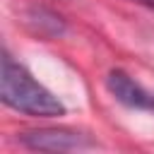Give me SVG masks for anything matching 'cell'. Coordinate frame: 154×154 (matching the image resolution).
Returning a JSON list of instances; mask_svg holds the SVG:
<instances>
[{
	"instance_id": "cell-1",
	"label": "cell",
	"mask_w": 154,
	"mask_h": 154,
	"mask_svg": "<svg viewBox=\"0 0 154 154\" xmlns=\"http://www.w3.org/2000/svg\"><path fill=\"white\" fill-rule=\"evenodd\" d=\"M0 99L7 108L24 113V116H31V118L65 116V103L48 87H43L22 63H17L7 51L2 53Z\"/></svg>"
},
{
	"instance_id": "cell-2",
	"label": "cell",
	"mask_w": 154,
	"mask_h": 154,
	"mask_svg": "<svg viewBox=\"0 0 154 154\" xmlns=\"http://www.w3.org/2000/svg\"><path fill=\"white\" fill-rule=\"evenodd\" d=\"M19 142L34 152H82L94 149L96 142L75 128H38L19 135Z\"/></svg>"
},
{
	"instance_id": "cell-3",
	"label": "cell",
	"mask_w": 154,
	"mask_h": 154,
	"mask_svg": "<svg viewBox=\"0 0 154 154\" xmlns=\"http://www.w3.org/2000/svg\"><path fill=\"white\" fill-rule=\"evenodd\" d=\"M106 89L108 94L125 108L130 111H144V113H154V94L149 89H144L132 75H128L125 70H111L106 75Z\"/></svg>"
},
{
	"instance_id": "cell-4",
	"label": "cell",
	"mask_w": 154,
	"mask_h": 154,
	"mask_svg": "<svg viewBox=\"0 0 154 154\" xmlns=\"http://www.w3.org/2000/svg\"><path fill=\"white\" fill-rule=\"evenodd\" d=\"M26 22L38 36H46V38H58V36L65 34L63 17L51 12V10H46V7H31L29 14H26Z\"/></svg>"
},
{
	"instance_id": "cell-5",
	"label": "cell",
	"mask_w": 154,
	"mask_h": 154,
	"mask_svg": "<svg viewBox=\"0 0 154 154\" xmlns=\"http://www.w3.org/2000/svg\"><path fill=\"white\" fill-rule=\"evenodd\" d=\"M132 2H137V5H142V7H147V10L154 12V0H132Z\"/></svg>"
}]
</instances>
